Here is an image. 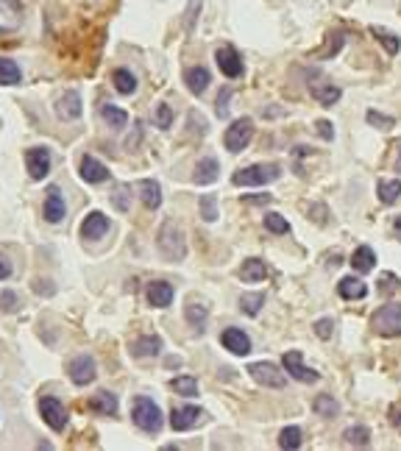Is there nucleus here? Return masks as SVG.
Returning <instances> with one entry per match:
<instances>
[{
    "mask_svg": "<svg viewBox=\"0 0 401 451\" xmlns=\"http://www.w3.org/2000/svg\"><path fill=\"white\" fill-rule=\"evenodd\" d=\"M131 420L137 429L148 432V434H159L162 426H164V418H162V409L153 398L148 395H137L134 404H131Z\"/></svg>",
    "mask_w": 401,
    "mask_h": 451,
    "instance_id": "1",
    "label": "nucleus"
},
{
    "mask_svg": "<svg viewBox=\"0 0 401 451\" xmlns=\"http://www.w3.org/2000/svg\"><path fill=\"white\" fill-rule=\"evenodd\" d=\"M156 246L162 251L164 259L170 262H181L187 257V243H184V235L181 229L173 223V220H164L162 223V229H159V237H156Z\"/></svg>",
    "mask_w": 401,
    "mask_h": 451,
    "instance_id": "2",
    "label": "nucleus"
},
{
    "mask_svg": "<svg viewBox=\"0 0 401 451\" xmlns=\"http://www.w3.org/2000/svg\"><path fill=\"white\" fill-rule=\"evenodd\" d=\"M370 326L376 334H384V337L401 334V301H390V304L379 307L370 318Z\"/></svg>",
    "mask_w": 401,
    "mask_h": 451,
    "instance_id": "3",
    "label": "nucleus"
},
{
    "mask_svg": "<svg viewBox=\"0 0 401 451\" xmlns=\"http://www.w3.org/2000/svg\"><path fill=\"white\" fill-rule=\"evenodd\" d=\"M282 176V167L279 164H251V167H243L232 176V181L237 187H262L268 181H276Z\"/></svg>",
    "mask_w": 401,
    "mask_h": 451,
    "instance_id": "4",
    "label": "nucleus"
},
{
    "mask_svg": "<svg viewBox=\"0 0 401 451\" xmlns=\"http://www.w3.org/2000/svg\"><path fill=\"white\" fill-rule=\"evenodd\" d=\"M251 139H254V123H251L248 117L234 120V123L226 128V134H223V142H226V148H229L232 153L246 151Z\"/></svg>",
    "mask_w": 401,
    "mask_h": 451,
    "instance_id": "5",
    "label": "nucleus"
},
{
    "mask_svg": "<svg viewBox=\"0 0 401 451\" xmlns=\"http://www.w3.org/2000/svg\"><path fill=\"white\" fill-rule=\"evenodd\" d=\"M248 373H251V379H254L257 384H262V387L282 390V387L287 384L284 371H282L279 365H273V362H251V365H248Z\"/></svg>",
    "mask_w": 401,
    "mask_h": 451,
    "instance_id": "6",
    "label": "nucleus"
},
{
    "mask_svg": "<svg viewBox=\"0 0 401 451\" xmlns=\"http://www.w3.org/2000/svg\"><path fill=\"white\" fill-rule=\"evenodd\" d=\"M40 412H42V420H45L53 432H62V429L67 426V409H65V404H62L59 398H53V395L40 398Z\"/></svg>",
    "mask_w": 401,
    "mask_h": 451,
    "instance_id": "7",
    "label": "nucleus"
},
{
    "mask_svg": "<svg viewBox=\"0 0 401 451\" xmlns=\"http://www.w3.org/2000/svg\"><path fill=\"white\" fill-rule=\"evenodd\" d=\"M282 365H284V371H287L293 379H298V382H304V384H312V382H318V379H321V373H318V371H312V368H307V365H304L301 351H287V354L282 357Z\"/></svg>",
    "mask_w": 401,
    "mask_h": 451,
    "instance_id": "8",
    "label": "nucleus"
},
{
    "mask_svg": "<svg viewBox=\"0 0 401 451\" xmlns=\"http://www.w3.org/2000/svg\"><path fill=\"white\" fill-rule=\"evenodd\" d=\"M198 420H204V409H200V407H192V404L173 409V415H170L173 432H187V429L198 426Z\"/></svg>",
    "mask_w": 401,
    "mask_h": 451,
    "instance_id": "9",
    "label": "nucleus"
},
{
    "mask_svg": "<svg viewBox=\"0 0 401 451\" xmlns=\"http://www.w3.org/2000/svg\"><path fill=\"white\" fill-rule=\"evenodd\" d=\"M26 164H28V176L31 178H45L51 173V153L48 148H28L26 151Z\"/></svg>",
    "mask_w": 401,
    "mask_h": 451,
    "instance_id": "10",
    "label": "nucleus"
},
{
    "mask_svg": "<svg viewBox=\"0 0 401 451\" xmlns=\"http://www.w3.org/2000/svg\"><path fill=\"white\" fill-rule=\"evenodd\" d=\"M215 59H218V67H221V73H223L226 78L243 76V59H240V53H237L232 45H223V48L215 53Z\"/></svg>",
    "mask_w": 401,
    "mask_h": 451,
    "instance_id": "11",
    "label": "nucleus"
},
{
    "mask_svg": "<svg viewBox=\"0 0 401 451\" xmlns=\"http://www.w3.org/2000/svg\"><path fill=\"white\" fill-rule=\"evenodd\" d=\"M95 359L89 354H78L73 362H70V379L73 384H89L95 382Z\"/></svg>",
    "mask_w": 401,
    "mask_h": 451,
    "instance_id": "12",
    "label": "nucleus"
},
{
    "mask_svg": "<svg viewBox=\"0 0 401 451\" xmlns=\"http://www.w3.org/2000/svg\"><path fill=\"white\" fill-rule=\"evenodd\" d=\"M221 343H223V348H229L234 357H246L248 351H251V340H248V334L246 332H240V329H226L223 334H221Z\"/></svg>",
    "mask_w": 401,
    "mask_h": 451,
    "instance_id": "13",
    "label": "nucleus"
},
{
    "mask_svg": "<svg viewBox=\"0 0 401 451\" xmlns=\"http://www.w3.org/2000/svg\"><path fill=\"white\" fill-rule=\"evenodd\" d=\"M109 217L106 214H101V212H89L87 217H84V223H81V235L87 237V240H98V237H103L106 232H109Z\"/></svg>",
    "mask_w": 401,
    "mask_h": 451,
    "instance_id": "14",
    "label": "nucleus"
},
{
    "mask_svg": "<svg viewBox=\"0 0 401 451\" xmlns=\"http://www.w3.org/2000/svg\"><path fill=\"white\" fill-rule=\"evenodd\" d=\"M42 212H45V220H48V223H59V220L65 217L67 209H65V198H62V189H59V187H48Z\"/></svg>",
    "mask_w": 401,
    "mask_h": 451,
    "instance_id": "15",
    "label": "nucleus"
},
{
    "mask_svg": "<svg viewBox=\"0 0 401 451\" xmlns=\"http://www.w3.org/2000/svg\"><path fill=\"white\" fill-rule=\"evenodd\" d=\"M309 92H312V98H315L321 106H334V103L343 98L340 87H334V84H329V81H309Z\"/></svg>",
    "mask_w": 401,
    "mask_h": 451,
    "instance_id": "16",
    "label": "nucleus"
},
{
    "mask_svg": "<svg viewBox=\"0 0 401 451\" xmlns=\"http://www.w3.org/2000/svg\"><path fill=\"white\" fill-rule=\"evenodd\" d=\"M81 112H84V106H81V95H78V92H67V95H62L59 103H56V114H59L62 120H78Z\"/></svg>",
    "mask_w": 401,
    "mask_h": 451,
    "instance_id": "17",
    "label": "nucleus"
},
{
    "mask_svg": "<svg viewBox=\"0 0 401 451\" xmlns=\"http://www.w3.org/2000/svg\"><path fill=\"white\" fill-rule=\"evenodd\" d=\"M81 178H84L87 184H101V181L109 178V170H106V164L98 162L95 156H84V159H81Z\"/></svg>",
    "mask_w": 401,
    "mask_h": 451,
    "instance_id": "18",
    "label": "nucleus"
},
{
    "mask_svg": "<svg viewBox=\"0 0 401 451\" xmlns=\"http://www.w3.org/2000/svg\"><path fill=\"white\" fill-rule=\"evenodd\" d=\"M145 296H148V304L151 307H159V309H164V307L173 304V287L167 282H151L148 290H145Z\"/></svg>",
    "mask_w": 401,
    "mask_h": 451,
    "instance_id": "19",
    "label": "nucleus"
},
{
    "mask_svg": "<svg viewBox=\"0 0 401 451\" xmlns=\"http://www.w3.org/2000/svg\"><path fill=\"white\" fill-rule=\"evenodd\" d=\"M218 170H221L218 159H215V156H204V159L198 162V167H195L192 181H195V184H200V187H207V184L218 181Z\"/></svg>",
    "mask_w": 401,
    "mask_h": 451,
    "instance_id": "20",
    "label": "nucleus"
},
{
    "mask_svg": "<svg viewBox=\"0 0 401 451\" xmlns=\"http://www.w3.org/2000/svg\"><path fill=\"white\" fill-rule=\"evenodd\" d=\"M184 81H187V90L192 95H204L210 87V70L207 67H189L184 73Z\"/></svg>",
    "mask_w": 401,
    "mask_h": 451,
    "instance_id": "21",
    "label": "nucleus"
},
{
    "mask_svg": "<svg viewBox=\"0 0 401 451\" xmlns=\"http://www.w3.org/2000/svg\"><path fill=\"white\" fill-rule=\"evenodd\" d=\"M337 293H340V298H345V301H359V298L368 296V287H365V282H359L357 276H345V279H340Z\"/></svg>",
    "mask_w": 401,
    "mask_h": 451,
    "instance_id": "22",
    "label": "nucleus"
},
{
    "mask_svg": "<svg viewBox=\"0 0 401 451\" xmlns=\"http://www.w3.org/2000/svg\"><path fill=\"white\" fill-rule=\"evenodd\" d=\"M87 407H89L92 412H98V415H117V395L109 393V390H101V393H95V395L89 398Z\"/></svg>",
    "mask_w": 401,
    "mask_h": 451,
    "instance_id": "23",
    "label": "nucleus"
},
{
    "mask_svg": "<svg viewBox=\"0 0 401 451\" xmlns=\"http://www.w3.org/2000/svg\"><path fill=\"white\" fill-rule=\"evenodd\" d=\"M159 351H162V337L159 334H145V337H137L131 343L134 357H156Z\"/></svg>",
    "mask_w": 401,
    "mask_h": 451,
    "instance_id": "24",
    "label": "nucleus"
},
{
    "mask_svg": "<svg viewBox=\"0 0 401 451\" xmlns=\"http://www.w3.org/2000/svg\"><path fill=\"white\" fill-rule=\"evenodd\" d=\"M139 198H142L145 209H159L162 206V187L156 181L145 178V181H139Z\"/></svg>",
    "mask_w": 401,
    "mask_h": 451,
    "instance_id": "25",
    "label": "nucleus"
},
{
    "mask_svg": "<svg viewBox=\"0 0 401 451\" xmlns=\"http://www.w3.org/2000/svg\"><path fill=\"white\" fill-rule=\"evenodd\" d=\"M373 265H376V254H373V248L359 246V248L351 254V268H354L357 273H370Z\"/></svg>",
    "mask_w": 401,
    "mask_h": 451,
    "instance_id": "26",
    "label": "nucleus"
},
{
    "mask_svg": "<svg viewBox=\"0 0 401 451\" xmlns=\"http://www.w3.org/2000/svg\"><path fill=\"white\" fill-rule=\"evenodd\" d=\"M23 81V73H20V65L15 59H6L0 56V84L3 87H15Z\"/></svg>",
    "mask_w": 401,
    "mask_h": 451,
    "instance_id": "27",
    "label": "nucleus"
},
{
    "mask_svg": "<svg viewBox=\"0 0 401 451\" xmlns=\"http://www.w3.org/2000/svg\"><path fill=\"white\" fill-rule=\"evenodd\" d=\"M240 276H243V282H251V284H257V282H265V276H268V268H265V262H262V259L251 257V259H246V265H243Z\"/></svg>",
    "mask_w": 401,
    "mask_h": 451,
    "instance_id": "28",
    "label": "nucleus"
},
{
    "mask_svg": "<svg viewBox=\"0 0 401 451\" xmlns=\"http://www.w3.org/2000/svg\"><path fill=\"white\" fill-rule=\"evenodd\" d=\"M184 315H187V323H189L192 329L204 332V323H207V318H210V309H207L204 304H187Z\"/></svg>",
    "mask_w": 401,
    "mask_h": 451,
    "instance_id": "29",
    "label": "nucleus"
},
{
    "mask_svg": "<svg viewBox=\"0 0 401 451\" xmlns=\"http://www.w3.org/2000/svg\"><path fill=\"white\" fill-rule=\"evenodd\" d=\"M112 81H114V90H117L120 95H134V90H137V78H134L131 70H123V67L114 70Z\"/></svg>",
    "mask_w": 401,
    "mask_h": 451,
    "instance_id": "30",
    "label": "nucleus"
},
{
    "mask_svg": "<svg viewBox=\"0 0 401 451\" xmlns=\"http://www.w3.org/2000/svg\"><path fill=\"white\" fill-rule=\"evenodd\" d=\"M376 195H379V201H382V203H395V201L401 198V181H395V178L379 181Z\"/></svg>",
    "mask_w": 401,
    "mask_h": 451,
    "instance_id": "31",
    "label": "nucleus"
},
{
    "mask_svg": "<svg viewBox=\"0 0 401 451\" xmlns=\"http://www.w3.org/2000/svg\"><path fill=\"white\" fill-rule=\"evenodd\" d=\"M343 437H345L348 445H357V448H368V445H370V432H368V426H348Z\"/></svg>",
    "mask_w": 401,
    "mask_h": 451,
    "instance_id": "32",
    "label": "nucleus"
},
{
    "mask_svg": "<svg viewBox=\"0 0 401 451\" xmlns=\"http://www.w3.org/2000/svg\"><path fill=\"white\" fill-rule=\"evenodd\" d=\"M312 409L318 412V415H323V418H334L337 412H340V404L332 398V395H326V393H321L315 401H312Z\"/></svg>",
    "mask_w": 401,
    "mask_h": 451,
    "instance_id": "33",
    "label": "nucleus"
},
{
    "mask_svg": "<svg viewBox=\"0 0 401 451\" xmlns=\"http://www.w3.org/2000/svg\"><path fill=\"white\" fill-rule=\"evenodd\" d=\"M101 114H103V120L114 128V131H120V128H126V123H128V114L123 112V109H117V106H103L101 109Z\"/></svg>",
    "mask_w": 401,
    "mask_h": 451,
    "instance_id": "34",
    "label": "nucleus"
},
{
    "mask_svg": "<svg viewBox=\"0 0 401 451\" xmlns=\"http://www.w3.org/2000/svg\"><path fill=\"white\" fill-rule=\"evenodd\" d=\"M262 304H265V296L262 293H246L243 298H240V309L246 312V315H259V309H262Z\"/></svg>",
    "mask_w": 401,
    "mask_h": 451,
    "instance_id": "35",
    "label": "nucleus"
},
{
    "mask_svg": "<svg viewBox=\"0 0 401 451\" xmlns=\"http://www.w3.org/2000/svg\"><path fill=\"white\" fill-rule=\"evenodd\" d=\"M279 445L282 448H290V451L301 448V429L298 426H284L282 434H279Z\"/></svg>",
    "mask_w": 401,
    "mask_h": 451,
    "instance_id": "36",
    "label": "nucleus"
},
{
    "mask_svg": "<svg viewBox=\"0 0 401 451\" xmlns=\"http://www.w3.org/2000/svg\"><path fill=\"white\" fill-rule=\"evenodd\" d=\"M170 384H173V390H176L178 395H187V398L198 395V382H195L192 376H176Z\"/></svg>",
    "mask_w": 401,
    "mask_h": 451,
    "instance_id": "37",
    "label": "nucleus"
},
{
    "mask_svg": "<svg viewBox=\"0 0 401 451\" xmlns=\"http://www.w3.org/2000/svg\"><path fill=\"white\" fill-rule=\"evenodd\" d=\"M265 229L273 232V235H287V232H290V223H287L282 214L268 212V214H265Z\"/></svg>",
    "mask_w": 401,
    "mask_h": 451,
    "instance_id": "38",
    "label": "nucleus"
},
{
    "mask_svg": "<svg viewBox=\"0 0 401 451\" xmlns=\"http://www.w3.org/2000/svg\"><path fill=\"white\" fill-rule=\"evenodd\" d=\"M200 214H204L207 223H215L218 220V201H215V195H204V198H200Z\"/></svg>",
    "mask_w": 401,
    "mask_h": 451,
    "instance_id": "39",
    "label": "nucleus"
},
{
    "mask_svg": "<svg viewBox=\"0 0 401 451\" xmlns=\"http://www.w3.org/2000/svg\"><path fill=\"white\" fill-rule=\"evenodd\" d=\"M373 37L387 48V53H398V48H401V42L393 37V34H387V31H382V28H373Z\"/></svg>",
    "mask_w": 401,
    "mask_h": 451,
    "instance_id": "40",
    "label": "nucleus"
},
{
    "mask_svg": "<svg viewBox=\"0 0 401 451\" xmlns=\"http://www.w3.org/2000/svg\"><path fill=\"white\" fill-rule=\"evenodd\" d=\"M398 287H401V282H398L393 273H382V276H379V293H382V296H390V293H395Z\"/></svg>",
    "mask_w": 401,
    "mask_h": 451,
    "instance_id": "41",
    "label": "nucleus"
},
{
    "mask_svg": "<svg viewBox=\"0 0 401 451\" xmlns=\"http://www.w3.org/2000/svg\"><path fill=\"white\" fill-rule=\"evenodd\" d=\"M156 126H159L162 131L173 126V112H170L167 103H159V106H156Z\"/></svg>",
    "mask_w": 401,
    "mask_h": 451,
    "instance_id": "42",
    "label": "nucleus"
},
{
    "mask_svg": "<svg viewBox=\"0 0 401 451\" xmlns=\"http://www.w3.org/2000/svg\"><path fill=\"white\" fill-rule=\"evenodd\" d=\"M0 309H3V312H17V293L15 290L0 293Z\"/></svg>",
    "mask_w": 401,
    "mask_h": 451,
    "instance_id": "43",
    "label": "nucleus"
},
{
    "mask_svg": "<svg viewBox=\"0 0 401 451\" xmlns=\"http://www.w3.org/2000/svg\"><path fill=\"white\" fill-rule=\"evenodd\" d=\"M365 117H368V123H370V126H376V128H384V131H387V128H393V117H387V114H379V112H373V109H370Z\"/></svg>",
    "mask_w": 401,
    "mask_h": 451,
    "instance_id": "44",
    "label": "nucleus"
},
{
    "mask_svg": "<svg viewBox=\"0 0 401 451\" xmlns=\"http://www.w3.org/2000/svg\"><path fill=\"white\" fill-rule=\"evenodd\" d=\"M332 326H334V323H332L329 318H321V321L315 323V332H318V337H321V340H329V337H332Z\"/></svg>",
    "mask_w": 401,
    "mask_h": 451,
    "instance_id": "45",
    "label": "nucleus"
},
{
    "mask_svg": "<svg viewBox=\"0 0 401 451\" xmlns=\"http://www.w3.org/2000/svg\"><path fill=\"white\" fill-rule=\"evenodd\" d=\"M229 98H232V90H223V92L218 95V106H215V112H218L221 117L229 112Z\"/></svg>",
    "mask_w": 401,
    "mask_h": 451,
    "instance_id": "46",
    "label": "nucleus"
},
{
    "mask_svg": "<svg viewBox=\"0 0 401 451\" xmlns=\"http://www.w3.org/2000/svg\"><path fill=\"white\" fill-rule=\"evenodd\" d=\"M340 48H343V34H337V40H329V45H326V51H321V56H332Z\"/></svg>",
    "mask_w": 401,
    "mask_h": 451,
    "instance_id": "47",
    "label": "nucleus"
},
{
    "mask_svg": "<svg viewBox=\"0 0 401 451\" xmlns=\"http://www.w3.org/2000/svg\"><path fill=\"white\" fill-rule=\"evenodd\" d=\"M318 134H321L323 139H332V137H334V131H332V123H329V120H318Z\"/></svg>",
    "mask_w": 401,
    "mask_h": 451,
    "instance_id": "48",
    "label": "nucleus"
},
{
    "mask_svg": "<svg viewBox=\"0 0 401 451\" xmlns=\"http://www.w3.org/2000/svg\"><path fill=\"white\" fill-rule=\"evenodd\" d=\"M34 290H37L40 296H53V293H56V287H53V284H42V279L34 282Z\"/></svg>",
    "mask_w": 401,
    "mask_h": 451,
    "instance_id": "49",
    "label": "nucleus"
},
{
    "mask_svg": "<svg viewBox=\"0 0 401 451\" xmlns=\"http://www.w3.org/2000/svg\"><path fill=\"white\" fill-rule=\"evenodd\" d=\"M9 276H12V262L6 257H0V282L9 279Z\"/></svg>",
    "mask_w": 401,
    "mask_h": 451,
    "instance_id": "50",
    "label": "nucleus"
},
{
    "mask_svg": "<svg viewBox=\"0 0 401 451\" xmlns=\"http://www.w3.org/2000/svg\"><path fill=\"white\" fill-rule=\"evenodd\" d=\"M114 203H117V209H120V212H126V209H128V201H126V187H120V189H117Z\"/></svg>",
    "mask_w": 401,
    "mask_h": 451,
    "instance_id": "51",
    "label": "nucleus"
},
{
    "mask_svg": "<svg viewBox=\"0 0 401 451\" xmlns=\"http://www.w3.org/2000/svg\"><path fill=\"white\" fill-rule=\"evenodd\" d=\"M390 423H393V426H395V429L401 432V409H395V412L390 415Z\"/></svg>",
    "mask_w": 401,
    "mask_h": 451,
    "instance_id": "52",
    "label": "nucleus"
},
{
    "mask_svg": "<svg viewBox=\"0 0 401 451\" xmlns=\"http://www.w3.org/2000/svg\"><path fill=\"white\" fill-rule=\"evenodd\" d=\"M246 203H262V201H271V195H259V198H243Z\"/></svg>",
    "mask_w": 401,
    "mask_h": 451,
    "instance_id": "53",
    "label": "nucleus"
},
{
    "mask_svg": "<svg viewBox=\"0 0 401 451\" xmlns=\"http://www.w3.org/2000/svg\"><path fill=\"white\" fill-rule=\"evenodd\" d=\"M393 229H395V235H398V240H401V214L393 220Z\"/></svg>",
    "mask_w": 401,
    "mask_h": 451,
    "instance_id": "54",
    "label": "nucleus"
},
{
    "mask_svg": "<svg viewBox=\"0 0 401 451\" xmlns=\"http://www.w3.org/2000/svg\"><path fill=\"white\" fill-rule=\"evenodd\" d=\"M398 148H401V145H398ZM395 167L401 170V153H398V159H395Z\"/></svg>",
    "mask_w": 401,
    "mask_h": 451,
    "instance_id": "55",
    "label": "nucleus"
},
{
    "mask_svg": "<svg viewBox=\"0 0 401 451\" xmlns=\"http://www.w3.org/2000/svg\"><path fill=\"white\" fill-rule=\"evenodd\" d=\"M3 34H6V28H0V37H3Z\"/></svg>",
    "mask_w": 401,
    "mask_h": 451,
    "instance_id": "56",
    "label": "nucleus"
}]
</instances>
